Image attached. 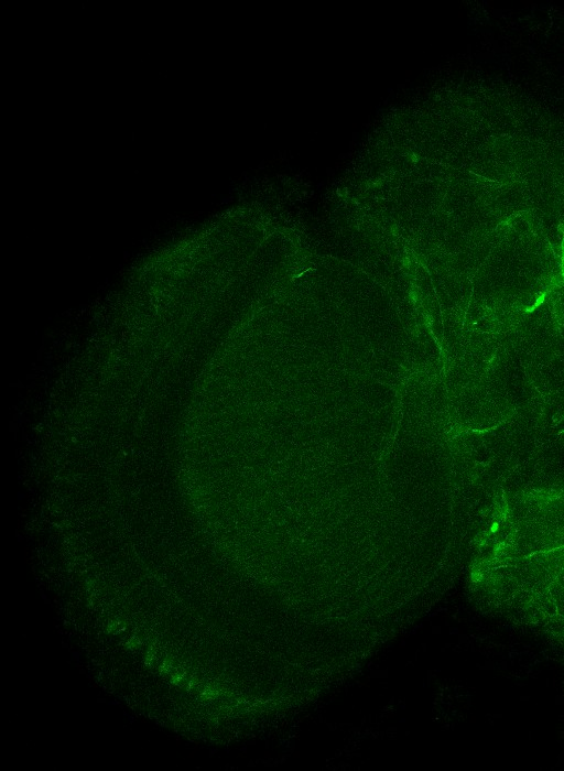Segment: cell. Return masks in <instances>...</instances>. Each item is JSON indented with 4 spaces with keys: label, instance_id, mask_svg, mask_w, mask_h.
<instances>
[{
    "label": "cell",
    "instance_id": "6da1fadb",
    "mask_svg": "<svg viewBox=\"0 0 564 771\" xmlns=\"http://www.w3.org/2000/svg\"><path fill=\"white\" fill-rule=\"evenodd\" d=\"M492 251L474 276L470 311L476 330L506 334L539 303L555 276L550 251Z\"/></svg>",
    "mask_w": 564,
    "mask_h": 771
}]
</instances>
